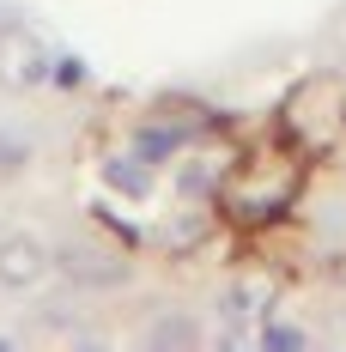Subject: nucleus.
Returning a JSON list of instances; mask_svg holds the SVG:
<instances>
[{
    "label": "nucleus",
    "mask_w": 346,
    "mask_h": 352,
    "mask_svg": "<svg viewBox=\"0 0 346 352\" xmlns=\"http://www.w3.org/2000/svg\"><path fill=\"white\" fill-rule=\"evenodd\" d=\"M49 67H55L49 49H43L36 36H25L19 25H6V36H0V79H6V85H36Z\"/></svg>",
    "instance_id": "nucleus-2"
},
{
    "label": "nucleus",
    "mask_w": 346,
    "mask_h": 352,
    "mask_svg": "<svg viewBox=\"0 0 346 352\" xmlns=\"http://www.w3.org/2000/svg\"><path fill=\"white\" fill-rule=\"evenodd\" d=\"M55 67H61V85H79V79H85V67H79V61H55Z\"/></svg>",
    "instance_id": "nucleus-10"
},
{
    "label": "nucleus",
    "mask_w": 346,
    "mask_h": 352,
    "mask_svg": "<svg viewBox=\"0 0 346 352\" xmlns=\"http://www.w3.org/2000/svg\"><path fill=\"white\" fill-rule=\"evenodd\" d=\"M176 146H182V134H176V128H146V134L134 140V152L146 158V164H158V158H171Z\"/></svg>",
    "instance_id": "nucleus-8"
},
{
    "label": "nucleus",
    "mask_w": 346,
    "mask_h": 352,
    "mask_svg": "<svg viewBox=\"0 0 346 352\" xmlns=\"http://www.w3.org/2000/svg\"><path fill=\"white\" fill-rule=\"evenodd\" d=\"M268 298H274V292H268V280H237L231 292H225V322H231V340H243V328L268 310Z\"/></svg>",
    "instance_id": "nucleus-5"
},
{
    "label": "nucleus",
    "mask_w": 346,
    "mask_h": 352,
    "mask_svg": "<svg viewBox=\"0 0 346 352\" xmlns=\"http://www.w3.org/2000/svg\"><path fill=\"white\" fill-rule=\"evenodd\" d=\"M61 267H67L73 280H85V285H116V280H128V261H116V255H104V249H61Z\"/></svg>",
    "instance_id": "nucleus-4"
},
{
    "label": "nucleus",
    "mask_w": 346,
    "mask_h": 352,
    "mask_svg": "<svg viewBox=\"0 0 346 352\" xmlns=\"http://www.w3.org/2000/svg\"><path fill=\"white\" fill-rule=\"evenodd\" d=\"M292 195H298V170H292V164H249V170L225 188V201H231L237 219H274Z\"/></svg>",
    "instance_id": "nucleus-1"
},
{
    "label": "nucleus",
    "mask_w": 346,
    "mask_h": 352,
    "mask_svg": "<svg viewBox=\"0 0 346 352\" xmlns=\"http://www.w3.org/2000/svg\"><path fill=\"white\" fill-rule=\"evenodd\" d=\"M146 340H152V346H195V340H201V328H195L188 316H164Z\"/></svg>",
    "instance_id": "nucleus-7"
},
{
    "label": "nucleus",
    "mask_w": 346,
    "mask_h": 352,
    "mask_svg": "<svg viewBox=\"0 0 346 352\" xmlns=\"http://www.w3.org/2000/svg\"><path fill=\"white\" fill-rule=\"evenodd\" d=\"M261 346H304V328H292V322H268V328H261Z\"/></svg>",
    "instance_id": "nucleus-9"
},
{
    "label": "nucleus",
    "mask_w": 346,
    "mask_h": 352,
    "mask_svg": "<svg viewBox=\"0 0 346 352\" xmlns=\"http://www.w3.org/2000/svg\"><path fill=\"white\" fill-rule=\"evenodd\" d=\"M49 274V249L25 237V231H12V237H0V285H12V292H25Z\"/></svg>",
    "instance_id": "nucleus-3"
},
{
    "label": "nucleus",
    "mask_w": 346,
    "mask_h": 352,
    "mask_svg": "<svg viewBox=\"0 0 346 352\" xmlns=\"http://www.w3.org/2000/svg\"><path fill=\"white\" fill-rule=\"evenodd\" d=\"M104 176H109V188H122V195H146V188H152V164H146L140 152H122V158H109Z\"/></svg>",
    "instance_id": "nucleus-6"
}]
</instances>
